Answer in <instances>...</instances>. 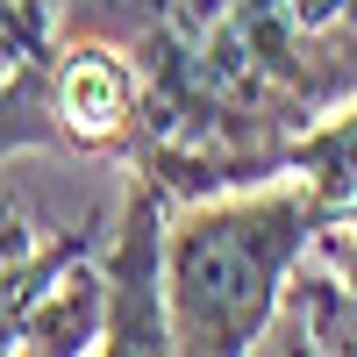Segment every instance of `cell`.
Instances as JSON below:
<instances>
[{"label": "cell", "instance_id": "1", "mask_svg": "<svg viewBox=\"0 0 357 357\" xmlns=\"http://www.w3.org/2000/svg\"><path fill=\"white\" fill-rule=\"evenodd\" d=\"M143 79L129 158L165 193H222L286 172L314 114L357 100V0H79Z\"/></svg>", "mask_w": 357, "mask_h": 357}, {"label": "cell", "instance_id": "2", "mask_svg": "<svg viewBox=\"0 0 357 357\" xmlns=\"http://www.w3.org/2000/svg\"><path fill=\"white\" fill-rule=\"evenodd\" d=\"M336 215L314 200L307 178H257L186 200L165 222V307L186 357H243L264 343L286 286Z\"/></svg>", "mask_w": 357, "mask_h": 357}, {"label": "cell", "instance_id": "3", "mask_svg": "<svg viewBox=\"0 0 357 357\" xmlns=\"http://www.w3.org/2000/svg\"><path fill=\"white\" fill-rule=\"evenodd\" d=\"M165 178L136 172V186L122 200V229H114V250L100 264L107 279V336L100 350L114 357H165L178 350L172 336V307H165Z\"/></svg>", "mask_w": 357, "mask_h": 357}, {"label": "cell", "instance_id": "4", "mask_svg": "<svg viewBox=\"0 0 357 357\" xmlns=\"http://www.w3.org/2000/svg\"><path fill=\"white\" fill-rule=\"evenodd\" d=\"M100 336H107V279H100L93 250H79L29 293L22 350H50V357L57 350H100Z\"/></svg>", "mask_w": 357, "mask_h": 357}, {"label": "cell", "instance_id": "5", "mask_svg": "<svg viewBox=\"0 0 357 357\" xmlns=\"http://www.w3.org/2000/svg\"><path fill=\"white\" fill-rule=\"evenodd\" d=\"M286 172H301L336 222L357 215V100L314 114V122L286 143Z\"/></svg>", "mask_w": 357, "mask_h": 357}, {"label": "cell", "instance_id": "6", "mask_svg": "<svg viewBox=\"0 0 357 357\" xmlns=\"http://www.w3.org/2000/svg\"><path fill=\"white\" fill-rule=\"evenodd\" d=\"M100 243V229L86 222V229H65L57 243H43V250H29V257H15L8 272H0V357L8 350H22V307H29V293H36L65 257H79V250H93Z\"/></svg>", "mask_w": 357, "mask_h": 357}, {"label": "cell", "instance_id": "7", "mask_svg": "<svg viewBox=\"0 0 357 357\" xmlns=\"http://www.w3.org/2000/svg\"><path fill=\"white\" fill-rule=\"evenodd\" d=\"M29 250H36V243H29V222L15 215L8 200H0V272H8L15 257H29Z\"/></svg>", "mask_w": 357, "mask_h": 357}]
</instances>
